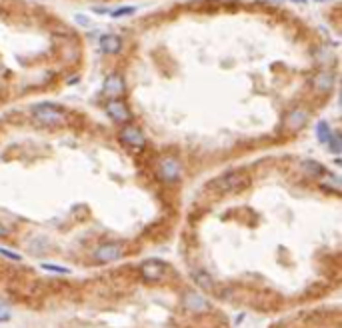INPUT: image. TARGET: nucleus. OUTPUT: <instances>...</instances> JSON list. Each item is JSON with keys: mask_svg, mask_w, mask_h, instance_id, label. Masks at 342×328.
Segmentation results:
<instances>
[{"mask_svg": "<svg viewBox=\"0 0 342 328\" xmlns=\"http://www.w3.org/2000/svg\"><path fill=\"white\" fill-rule=\"evenodd\" d=\"M32 116L36 122L44 124V126H58L66 120V112L60 106H54L50 102H42V104H35L32 106Z\"/></svg>", "mask_w": 342, "mask_h": 328, "instance_id": "1", "label": "nucleus"}, {"mask_svg": "<svg viewBox=\"0 0 342 328\" xmlns=\"http://www.w3.org/2000/svg\"><path fill=\"white\" fill-rule=\"evenodd\" d=\"M248 182H250V176L244 170H232V172H226L220 178H216L214 188H218L220 192H236L240 188L248 186Z\"/></svg>", "mask_w": 342, "mask_h": 328, "instance_id": "2", "label": "nucleus"}, {"mask_svg": "<svg viewBox=\"0 0 342 328\" xmlns=\"http://www.w3.org/2000/svg\"><path fill=\"white\" fill-rule=\"evenodd\" d=\"M166 270H168V266L162 260H158V258H150V260L142 263V266H140V274L148 282H160L164 278Z\"/></svg>", "mask_w": 342, "mask_h": 328, "instance_id": "3", "label": "nucleus"}, {"mask_svg": "<svg viewBox=\"0 0 342 328\" xmlns=\"http://www.w3.org/2000/svg\"><path fill=\"white\" fill-rule=\"evenodd\" d=\"M180 174H182V168H180V162L176 158L168 156V158H162L158 162V176L164 182H176L180 178Z\"/></svg>", "mask_w": 342, "mask_h": 328, "instance_id": "4", "label": "nucleus"}, {"mask_svg": "<svg viewBox=\"0 0 342 328\" xmlns=\"http://www.w3.org/2000/svg\"><path fill=\"white\" fill-rule=\"evenodd\" d=\"M120 140L126 144V146H130V148H144V144H146V138H144V134L142 130L134 126V124H126V126H122V130H120Z\"/></svg>", "mask_w": 342, "mask_h": 328, "instance_id": "5", "label": "nucleus"}, {"mask_svg": "<svg viewBox=\"0 0 342 328\" xmlns=\"http://www.w3.org/2000/svg\"><path fill=\"white\" fill-rule=\"evenodd\" d=\"M182 306L188 312H208L210 310V302L198 292H186L182 296Z\"/></svg>", "mask_w": 342, "mask_h": 328, "instance_id": "6", "label": "nucleus"}, {"mask_svg": "<svg viewBox=\"0 0 342 328\" xmlns=\"http://www.w3.org/2000/svg\"><path fill=\"white\" fill-rule=\"evenodd\" d=\"M120 256H122V248H120V244H116V242L100 244V246L94 250V260H96V263H112V260H118Z\"/></svg>", "mask_w": 342, "mask_h": 328, "instance_id": "7", "label": "nucleus"}, {"mask_svg": "<svg viewBox=\"0 0 342 328\" xmlns=\"http://www.w3.org/2000/svg\"><path fill=\"white\" fill-rule=\"evenodd\" d=\"M106 114H108L114 122H128V120H130V110L126 108L124 102H120L118 99L106 102Z\"/></svg>", "mask_w": 342, "mask_h": 328, "instance_id": "8", "label": "nucleus"}, {"mask_svg": "<svg viewBox=\"0 0 342 328\" xmlns=\"http://www.w3.org/2000/svg\"><path fill=\"white\" fill-rule=\"evenodd\" d=\"M102 92H104V96H110L112 100H116L124 92V80H122L118 74H110V76L104 80Z\"/></svg>", "mask_w": 342, "mask_h": 328, "instance_id": "9", "label": "nucleus"}, {"mask_svg": "<svg viewBox=\"0 0 342 328\" xmlns=\"http://www.w3.org/2000/svg\"><path fill=\"white\" fill-rule=\"evenodd\" d=\"M308 120V112L304 108H294L288 116H286V126H288V130H300L304 124H306Z\"/></svg>", "mask_w": 342, "mask_h": 328, "instance_id": "10", "label": "nucleus"}, {"mask_svg": "<svg viewBox=\"0 0 342 328\" xmlns=\"http://www.w3.org/2000/svg\"><path fill=\"white\" fill-rule=\"evenodd\" d=\"M122 48V40L116 34H104L100 38V50L104 54H116Z\"/></svg>", "mask_w": 342, "mask_h": 328, "instance_id": "11", "label": "nucleus"}, {"mask_svg": "<svg viewBox=\"0 0 342 328\" xmlns=\"http://www.w3.org/2000/svg\"><path fill=\"white\" fill-rule=\"evenodd\" d=\"M314 86L318 88V90H330L332 86H334V76L330 74V72H320L318 76H314Z\"/></svg>", "mask_w": 342, "mask_h": 328, "instance_id": "12", "label": "nucleus"}, {"mask_svg": "<svg viewBox=\"0 0 342 328\" xmlns=\"http://www.w3.org/2000/svg\"><path fill=\"white\" fill-rule=\"evenodd\" d=\"M194 282H196L200 288H204V290H212V286H214V280L210 278V274H208L206 270L194 272Z\"/></svg>", "mask_w": 342, "mask_h": 328, "instance_id": "13", "label": "nucleus"}, {"mask_svg": "<svg viewBox=\"0 0 342 328\" xmlns=\"http://www.w3.org/2000/svg\"><path fill=\"white\" fill-rule=\"evenodd\" d=\"M330 136H332V132H330V126H328V122L320 120V122L316 124V138H318V142L326 144V142L330 140Z\"/></svg>", "mask_w": 342, "mask_h": 328, "instance_id": "14", "label": "nucleus"}, {"mask_svg": "<svg viewBox=\"0 0 342 328\" xmlns=\"http://www.w3.org/2000/svg\"><path fill=\"white\" fill-rule=\"evenodd\" d=\"M304 170L306 172H310L312 176H324L328 170L322 166V164L314 162V160H304Z\"/></svg>", "mask_w": 342, "mask_h": 328, "instance_id": "15", "label": "nucleus"}, {"mask_svg": "<svg viewBox=\"0 0 342 328\" xmlns=\"http://www.w3.org/2000/svg\"><path fill=\"white\" fill-rule=\"evenodd\" d=\"M324 186H330L332 190H342V180H340V176H336V174H330V172H326L324 174Z\"/></svg>", "mask_w": 342, "mask_h": 328, "instance_id": "16", "label": "nucleus"}, {"mask_svg": "<svg viewBox=\"0 0 342 328\" xmlns=\"http://www.w3.org/2000/svg\"><path fill=\"white\" fill-rule=\"evenodd\" d=\"M40 268L46 270V272H54V274H70V268H66V266H58V264L42 263L40 264Z\"/></svg>", "mask_w": 342, "mask_h": 328, "instance_id": "17", "label": "nucleus"}, {"mask_svg": "<svg viewBox=\"0 0 342 328\" xmlns=\"http://www.w3.org/2000/svg\"><path fill=\"white\" fill-rule=\"evenodd\" d=\"M134 12H136L134 6H120V8H116L114 12H110V16H112V18H124V16H132Z\"/></svg>", "mask_w": 342, "mask_h": 328, "instance_id": "18", "label": "nucleus"}, {"mask_svg": "<svg viewBox=\"0 0 342 328\" xmlns=\"http://www.w3.org/2000/svg\"><path fill=\"white\" fill-rule=\"evenodd\" d=\"M326 144H328V148H330V150H332L334 154H336V152H340V150H342V146H340V136H338V134H332V136H330V140H328Z\"/></svg>", "mask_w": 342, "mask_h": 328, "instance_id": "19", "label": "nucleus"}, {"mask_svg": "<svg viewBox=\"0 0 342 328\" xmlns=\"http://www.w3.org/2000/svg\"><path fill=\"white\" fill-rule=\"evenodd\" d=\"M0 256L8 258V260H12V263H20V260H22L20 254H16V252H12V250H8V248H0Z\"/></svg>", "mask_w": 342, "mask_h": 328, "instance_id": "20", "label": "nucleus"}, {"mask_svg": "<svg viewBox=\"0 0 342 328\" xmlns=\"http://www.w3.org/2000/svg\"><path fill=\"white\" fill-rule=\"evenodd\" d=\"M10 318V308L6 304H0V322H6Z\"/></svg>", "mask_w": 342, "mask_h": 328, "instance_id": "21", "label": "nucleus"}, {"mask_svg": "<svg viewBox=\"0 0 342 328\" xmlns=\"http://www.w3.org/2000/svg\"><path fill=\"white\" fill-rule=\"evenodd\" d=\"M74 20H76L78 24H82V26H88V24H90V20H88L86 16H82V14H76V16H74Z\"/></svg>", "mask_w": 342, "mask_h": 328, "instance_id": "22", "label": "nucleus"}, {"mask_svg": "<svg viewBox=\"0 0 342 328\" xmlns=\"http://www.w3.org/2000/svg\"><path fill=\"white\" fill-rule=\"evenodd\" d=\"M6 234H8V230H6V226H4L2 222H0V238H4Z\"/></svg>", "mask_w": 342, "mask_h": 328, "instance_id": "23", "label": "nucleus"}, {"mask_svg": "<svg viewBox=\"0 0 342 328\" xmlns=\"http://www.w3.org/2000/svg\"><path fill=\"white\" fill-rule=\"evenodd\" d=\"M292 2H300V4H304V2H306V0H292Z\"/></svg>", "mask_w": 342, "mask_h": 328, "instance_id": "24", "label": "nucleus"}, {"mask_svg": "<svg viewBox=\"0 0 342 328\" xmlns=\"http://www.w3.org/2000/svg\"><path fill=\"white\" fill-rule=\"evenodd\" d=\"M316 2H326V0H316Z\"/></svg>", "mask_w": 342, "mask_h": 328, "instance_id": "25", "label": "nucleus"}]
</instances>
